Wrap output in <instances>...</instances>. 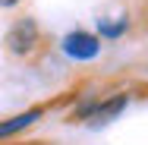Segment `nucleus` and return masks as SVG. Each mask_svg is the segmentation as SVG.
<instances>
[{
  "mask_svg": "<svg viewBox=\"0 0 148 145\" xmlns=\"http://www.w3.org/2000/svg\"><path fill=\"white\" fill-rule=\"evenodd\" d=\"M35 41H38V25L32 19H22V22H16L13 29L6 32V47L13 54H29L35 47Z\"/></svg>",
  "mask_w": 148,
  "mask_h": 145,
  "instance_id": "obj_1",
  "label": "nucleus"
},
{
  "mask_svg": "<svg viewBox=\"0 0 148 145\" xmlns=\"http://www.w3.org/2000/svg\"><path fill=\"white\" fill-rule=\"evenodd\" d=\"M63 51L73 60H91V57H98L101 41H98L95 35H85V32H73V35L63 41Z\"/></svg>",
  "mask_w": 148,
  "mask_h": 145,
  "instance_id": "obj_2",
  "label": "nucleus"
},
{
  "mask_svg": "<svg viewBox=\"0 0 148 145\" xmlns=\"http://www.w3.org/2000/svg\"><path fill=\"white\" fill-rule=\"evenodd\" d=\"M123 107H126V98H123V95H117V98H110V101H104V104L82 107V111H79V117H88V114H95V117H110V114H117V111H123Z\"/></svg>",
  "mask_w": 148,
  "mask_h": 145,
  "instance_id": "obj_3",
  "label": "nucleus"
},
{
  "mask_svg": "<svg viewBox=\"0 0 148 145\" xmlns=\"http://www.w3.org/2000/svg\"><path fill=\"white\" fill-rule=\"evenodd\" d=\"M38 117H41V111H29V114H22V117H13V120L0 123V139H3V136H13V133H19V129H25V126H32Z\"/></svg>",
  "mask_w": 148,
  "mask_h": 145,
  "instance_id": "obj_4",
  "label": "nucleus"
},
{
  "mask_svg": "<svg viewBox=\"0 0 148 145\" xmlns=\"http://www.w3.org/2000/svg\"><path fill=\"white\" fill-rule=\"evenodd\" d=\"M13 3H19V0H0V6H13Z\"/></svg>",
  "mask_w": 148,
  "mask_h": 145,
  "instance_id": "obj_5",
  "label": "nucleus"
}]
</instances>
